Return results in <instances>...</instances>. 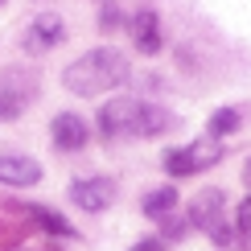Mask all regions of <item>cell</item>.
Segmentation results:
<instances>
[{
  "label": "cell",
  "mask_w": 251,
  "mask_h": 251,
  "mask_svg": "<svg viewBox=\"0 0 251 251\" xmlns=\"http://www.w3.org/2000/svg\"><path fill=\"white\" fill-rule=\"evenodd\" d=\"M128 75H132L128 58H124L120 50H111V46H99V50H91V54L70 62V66L62 70V82H66V91L91 99V95H103V91L124 87Z\"/></svg>",
  "instance_id": "cell-1"
},
{
  "label": "cell",
  "mask_w": 251,
  "mask_h": 251,
  "mask_svg": "<svg viewBox=\"0 0 251 251\" xmlns=\"http://www.w3.org/2000/svg\"><path fill=\"white\" fill-rule=\"evenodd\" d=\"M190 226L206 231L218 247L231 243V226L223 223V194H218V190H202V194L194 198V206H190Z\"/></svg>",
  "instance_id": "cell-2"
},
{
  "label": "cell",
  "mask_w": 251,
  "mask_h": 251,
  "mask_svg": "<svg viewBox=\"0 0 251 251\" xmlns=\"http://www.w3.org/2000/svg\"><path fill=\"white\" fill-rule=\"evenodd\" d=\"M70 202L87 214H99L116 202V181L111 177H82V181L70 185Z\"/></svg>",
  "instance_id": "cell-3"
},
{
  "label": "cell",
  "mask_w": 251,
  "mask_h": 251,
  "mask_svg": "<svg viewBox=\"0 0 251 251\" xmlns=\"http://www.w3.org/2000/svg\"><path fill=\"white\" fill-rule=\"evenodd\" d=\"M136 107H140V99H111V103H103V107H99V132H103V140L132 136Z\"/></svg>",
  "instance_id": "cell-4"
},
{
  "label": "cell",
  "mask_w": 251,
  "mask_h": 251,
  "mask_svg": "<svg viewBox=\"0 0 251 251\" xmlns=\"http://www.w3.org/2000/svg\"><path fill=\"white\" fill-rule=\"evenodd\" d=\"M50 136H54V144L62 152H78L82 144L91 140V128L87 120L75 116V111H62V116H54V124H50Z\"/></svg>",
  "instance_id": "cell-5"
},
{
  "label": "cell",
  "mask_w": 251,
  "mask_h": 251,
  "mask_svg": "<svg viewBox=\"0 0 251 251\" xmlns=\"http://www.w3.org/2000/svg\"><path fill=\"white\" fill-rule=\"evenodd\" d=\"M62 37H66V25H62V17L41 13L33 25L25 29V50H29V54H46V50H54Z\"/></svg>",
  "instance_id": "cell-6"
},
{
  "label": "cell",
  "mask_w": 251,
  "mask_h": 251,
  "mask_svg": "<svg viewBox=\"0 0 251 251\" xmlns=\"http://www.w3.org/2000/svg\"><path fill=\"white\" fill-rule=\"evenodd\" d=\"M173 128V111H165L161 103H140L136 107V120H132V136H140V140H152V136L169 132Z\"/></svg>",
  "instance_id": "cell-7"
},
{
  "label": "cell",
  "mask_w": 251,
  "mask_h": 251,
  "mask_svg": "<svg viewBox=\"0 0 251 251\" xmlns=\"http://www.w3.org/2000/svg\"><path fill=\"white\" fill-rule=\"evenodd\" d=\"M0 181L17 185V190H29V185L41 181V165L33 156H0Z\"/></svg>",
  "instance_id": "cell-8"
},
{
  "label": "cell",
  "mask_w": 251,
  "mask_h": 251,
  "mask_svg": "<svg viewBox=\"0 0 251 251\" xmlns=\"http://www.w3.org/2000/svg\"><path fill=\"white\" fill-rule=\"evenodd\" d=\"M132 37H136L140 54H161V17L152 8H140L136 21H132Z\"/></svg>",
  "instance_id": "cell-9"
},
{
  "label": "cell",
  "mask_w": 251,
  "mask_h": 251,
  "mask_svg": "<svg viewBox=\"0 0 251 251\" xmlns=\"http://www.w3.org/2000/svg\"><path fill=\"white\" fill-rule=\"evenodd\" d=\"M177 190L173 185H161V190H152V194H144V202H140V210L149 214V218H169L173 210H177Z\"/></svg>",
  "instance_id": "cell-10"
},
{
  "label": "cell",
  "mask_w": 251,
  "mask_h": 251,
  "mask_svg": "<svg viewBox=\"0 0 251 251\" xmlns=\"http://www.w3.org/2000/svg\"><path fill=\"white\" fill-rule=\"evenodd\" d=\"M29 214H33V223L41 226V231H50V235H58V239H75V226H70L62 214L46 210V206H29Z\"/></svg>",
  "instance_id": "cell-11"
},
{
  "label": "cell",
  "mask_w": 251,
  "mask_h": 251,
  "mask_svg": "<svg viewBox=\"0 0 251 251\" xmlns=\"http://www.w3.org/2000/svg\"><path fill=\"white\" fill-rule=\"evenodd\" d=\"M21 111H25V91L4 78L0 82V120H17Z\"/></svg>",
  "instance_id": "cell-12"
},
{
  "label": "cell",
  "mask_w": 251,
  "mask_h": 251,
  "mask_svg": "<svg viewBox=\"0 0 251 251\" xmlns=\"http://www.w3.org/2000/svg\"><path fill=\"white\" fill-rule=\"evenodd\" d=\"M165 173H169V177H194L198 173V165H194V156H190V144L165 152Z\"/></svg>",
  "instance_id": "cell-13"
},
{
  "label": "cell",
  "mask_w": 251,
  "mask_h": 251,
  "mask_svg": "<svg viewBox=\"0 0 251 251\" xmlns=\"http://www.w3.org/2000/svg\"><path fill=\"white\" fill-rule=\"evenodd\" d=\"M210 140H223V136H231V132H239V111L235 107H218L214 116H210Z\"/></svg>",
  "instance_id": "cell-14"
},
{
  "label": "cell",
  "mask_w": 251,
  "mask_h": 251,
  "mask_svg": "<svg viewBox=\"0 0 251 251\" xmlns=\"http://www.w3.org/2000/svg\"><path fill=\"white\" fill-rule=\"evenodd\" d=\"M190 156H194L198 173H202V169H210V165L223 161V149H218V140H198V144H190Z\"/></svg>",
  "instance_id": "cell-15"
},
{
  "label": "cell",
  "mask_w": 251,
  "mask_h": 251,
  "mask_svg": "<svg viewBox=\"0 0 251 251\" xmlns=\"http://www.w3.org/2000/svg\"><path fill=\"white\" fill-rule=\"evenodd\" d=\"M235 231L243 235V239H251V194L239 202V210H235Z\"/></svg>",
  "instance_id": "cell-16"
},
{
  "label": "cell",
  "mask_w": 251,
  "mask_h": 251,
  "mask_svg": "<svg viewBox=\"0 0 251 251\" xmlns=\"http://www.w3.org/2000/svg\"><path fill=\"white\" fill-rule=\"evenodd\" d=\"M128 251H165V243H161V239H140V243L128 247Z\"/></svg>",
  "instance_id": "cell-17"
},
{
  "label": "cell",
  "mask_w": 251,
  "mask_h": 251,
  "mask_svg": "<svg viewBox=\"0 0 251 251\" xmlns=\"http://www.w3.org/2000/svg\"><path fill=\"white\" fill-rule=\"evenodd\" d=\"M243 181L251 185V156H247V165H243Z\"/></svg>",
  "instance_id": "cell-18"
},
{
  "label": "cell",
  "mask_w": 251,
  "mask_h": 251,
  "mask_svg": "<svg viewBox=\"0 0 251 251\" xmlns=\"http://www.w3.org/2000/svg\"><path fill=\"white\" fill-rule=\"evenodd\" d=\"M0 4H4V0H0Z\"/></svg>",
  "instance_id": "cell-19"
}]
</instances>
